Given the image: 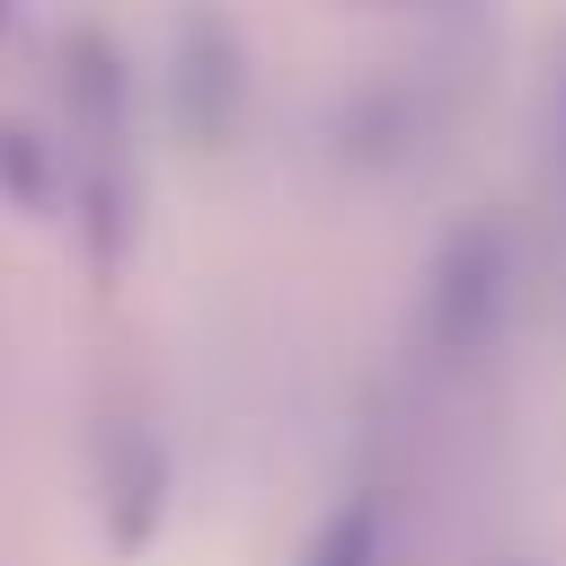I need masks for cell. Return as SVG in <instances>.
Here are the masks:
<instances>
[{
	"label": "cell",
	"mask_w": 566,
	"mask_h": 566,
	"mask_svg": "<svg viewBox=\"0 0 566 566\" xmlns=\"http://www.w3.org/2000/svg\"><path fill=\"white\" fill-rule=\"evenodd\" d=\"M522 292H531V239L513 212H460L424 274H416V318H407V345L433 380H478L504 345H513V318H522Z\"/></svg>",
	"instance_id": "6da1fadb"
},
{
	"label": "cell",
	"mask_w": 566,
	"mask_h": 566,
	"mask_svg": "<svg viewBox=\"0 0 566 566\" xmlns=\"http://www.w3.org/2000/svg\"><path fill=\"white\" fill-rule=\"evenodd\" d=\"M62 106H71L62 177H71V212H80L88 265L124 274L133 230H142V168H133V71H124L115 35L80 27L62 44Z\"/></svg>",
	"instance_id": "7a4b0ae2"
},
{
	"label": "cell",
	"mask_w": 566,
	"mask_h": 566,
	"mask_svg": "<svg viewBox=\"0 0 566 566\" xmlns=\"http://www.w3.org/2000/svg\"><path fill=\"white\" fill-rule=\"evenodd\" d=\"M442 124H451L442 80H424V71H371V80H354V88L336 97L327 150H336L345 168H363V177H407V168L433 159Z\"/></svg>",
	"instance_id": "3957f363"
},
{
	"label": "cell",
	"mask_w": 566,
	"mask_h": 566,
	"mask_svg": "<svg viewBox=\"0 0 566 566\" xmlns=\"http://www.w3.org/2000/svg\"><path fill=\"white\" fill-rule=\"evenodd\" d=\"M168 115H177V133H186L195 150H230L239 124H248V44H239V27H230L212 0L177 9V44H168Z\"/></svg>",
	"instance_id": "277c9868"
},
{
	"label": "cell",
	"mask_w": 566,
	"mask_h": 566,
	"mask_svg": "<svg viewBox=\"0 0 566 566\" xmlns=\"http://www.w3.org/2000/svg\"><path fill=\"white\" fill-rule=\"evenodd\" d=\"M97 495H106V539L124 557H142L159 513H168V451L150 424H133V416L97 424Z\"/></svg>",
	"instance_id": "5b68a950"
},
{
	"label": "cell",
	"mask_w": 566,
	"mask_h": 566,
	"mask_svg": "<svg viewBox=\"0 0 566 566\" xmlns=\"http://www.w3.org/2000/svg\"><path fill=\"white\" fill-rule=\"evenodd\" d=\"M531 168H539V230L566 248V35L548 44L539 106H531Z\"/></svg>",
	"instance_id": "8992f818"
},
{
	"label": "cell",
	"mask_w": 566,
	"mask_h": 566,
	"mask_svg": "<svg viewBox=\"0 0 566 566\" xmlns=\"http://www.w3.org/2000/svg\"><path fill=\"white\" fill-rule=\"evenodd\" d=\"M0 203L53 212L62 203V142H44L35 124H0Z\"/></svg>",
	"instance_id": "52a82bcc"
},
{
	"label": "cell",
	"mask_w": 566,
	"mask_h": 566,
	"mask_svg": "<svg viewBox=\"0 0 566 566\" xmlns=\"http://www.w3.org/2000/svg\"><path fill=\"white\" fill-rule=\"evenodd\" d=\"M301 566H389V513H380V495H345V504L310 531Z\"/></svg>",
	"instance_id": "ba28073f"
},
{
	"label": "cell",
	"mask_w": 566,
	"mask_h": 566,
	"mask_svg": "<svg viewBox=\"0 0 566 566\" xmlns=\"http://www.w3.org/2000/svg\"><path fill=\"white\" fill-rule=\"evenodd\" d=\"M354 9H398L424 27H486V0H354Z\"/></svg>",
	"instance_id": "9c48e42d"
},
{
	"label": "cell",
	"mask_w": 566,
	"mask_h": 566,
	"mask_svg": "<svg viewBox=\"0 0 566 566\" xmlns=\"http://www.w3.org/2000/svg\"><path fill=\"white\" fill-rule=\"evenodd\" d=\"M0 44H9V0H0Z\"/></svg>",
	"instance_id": "30bf717a"
},
{
	"label": "cell",
	"mask_w": 566,
	"mask_h": 566,
	"mask_svg": "<svg viewBox=\"0 0 566 566\" xmlns=\"http://www.w3.org/2000/svg\"><path fill=\"white\" fill-rule=\"evenodd\" d=\"M495 566H531V557H495Z\"/></svg>",
	"instance_id": "8fae6325"
}]
</instances>
